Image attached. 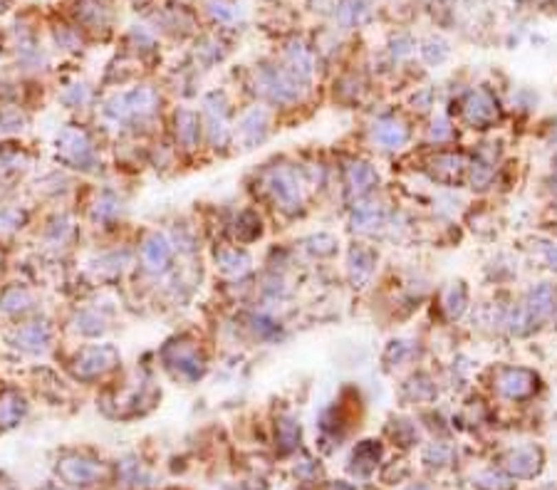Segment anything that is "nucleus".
Here are the masks:
<instances>
[{
  "mask_svg": "<svg viewBox=\"0 0 557 490\" xmlns=\"http://www.w3.org/2000/svg\"><path fill=\"white\" fill-rule=\"evenodd\" d=\"M552 310H555V292H552V287L540 285L538 290L530 292L525 307H523V310L518 312V317L513 320V329L520 332V324L530 327V324L543 322V320H547V317L552 315Z\"/></svg>",
  "mask_w": 557,
  "mask_h": 490,
  "instance_id": "f257e3e1",
  "label": "nucleus"
},
{
  "mask_svg": "<svg viewBox=\"0 0 557 490\" xmlns=\"http://www.w3.org/2000/svg\"><path fill=\"white\" fill-rule=\"evenodd\" d=\"M260 89L272 102H292L300 94V77H295L287 69H263Z\"/></svg>",
  "mask_w": 557,
  "mask_h": 490,
  "instance_id": "f03ea898",
  "label": "nucleus"
},
{
  "mask_svg": "<svg viewBox=\"0 0 557 490\" xmlns=\"http://www.w3.org/2000/svg\"><path fill=\"white\" fill-rule=\"evenodd\" d=\"M543 465V453L535 446H520L505 456V468L513 473L515 478H532L540 473Z\"/></svg>",
  "mask_w": 557,
  "mask_h": 490,
  "instance_id": "7ed1b4c3",
  "label": "nucleus"
},
{
  "mask_svg": "<svg viewBox=\"0 0 557 490\" xmlns=\"http://www.w3.org/2000/svg\"><path fill=\"white\" fill-rule=\"evenodd\" d=\"M270 191L275 193V199L285 205V208H297L303 203V188L300 181L292 171H272L270 176Z\"/></svg>",
  "mask_w": 557,
  "mask_h": 490,
  "instance_id": "20e7f679",
  "label": "nucleus"
},
{
  "mask_svg": "<svg viewBox=\"0 0 557 490\" xmlns=\"http://www.w3.org/2000/svg\"><path fill=\"white\" fill-rule=\"evenodd\" d=\"M466 119H468L470 124H476V126L493 124L495 119H498V107H495V100L490 97L488 92H483V89L473 92L468 97V102H466Z\"/></svg>",
  "mask_w": 557,
  "mask_h": 490,
  "instance_id": "39448f33",
  "label": "nucleus"
},
{
  "mask_svg": "<svg viewBox=\"0 0 557 490\" xmlns=\"http://www.w3.org/2000/svg\"><path fill=\"white\" fill-rule=\"evenodd\" d=\"M60 476L72 485H87V483H94L99 480L102 476V468H99L94 460H87V458H65L60 463Z\"/></svg>",
  "mask_w": 557,
  "mask_h": 490,
  "instance_id": "423d86ee",
  "label": "nucleus"
},
{
  "mask_svg": "<svg viewBox=\"0 0 557 490\" xmlns=\"http://www.w3.org/2000/svg\"><path fill=\"white\" fill-rule=\"evenodd\" d=\"M156 107V94L154 89H136V92L131 94H124L122 100L114 102V107H111L109 112H114L117 117H129V114H149L154 112Z\"/></svg>",
  "mask_w": 557,
  "mask_h": 490,
  "instance_id": "0eeeda50",
  "label": "nucleus"
},
{
  "mask_svg": "<svg viewBox=\"0 0 557 490\" xmlns=\"http://www.w3.org/2000/svg\"><path fill=\"white\" fill-rule=\"evenodd\" d=\"M535 389V374L525 369H507L501 377V391L510 399H523Z\"/></svg>",
  "mask_w": 557,
  "mask_h": 490,
  "instance_id": "6e6552de",
  "label": "nucleus"
},
{
  "mask_svg": "<svg viewBox=\"0 0 557 490\" xmlns=\"http://www.w3.org/2000/svg\"><path fill=\"white\" fill-rule=\"evenodd\" d=\"M374 142L382 144L384 149H399L404 146L408 139V129L402 124V122H394V119H386V122H379L374 124V131H371Z\"/></svg>",
  "mask_w": 557,
  "mask_h": 490,
  "instance_id": "1a4fd4ad",
  "label": "nucleus"
},
{
  "mask_svg": "<svg viewBox=\"0 0 557 490\" xmlns=\"http://www.w3.org/2000/svg\"><path fill=\"white\" fill-rule=\"evenodd\" d=\"M377 181H379L377 171L364 162H354L352 166L347 168V183H349V191H352L354 196L369 193L371 188L377 186Z\"/></svg>",
  "mask_w": 557,
  "mask_h": 490,
  "instance_id": "9d476101",
  "label": "nucleus"
},
{
  "mask_svg": "<svg viewBox=\"0 0 557 490\" xmlns=\"http://www.w3.org/2000/svg\"><path fill=\"white\" fill-rule=\"evenodd\" d=\"M60 151L65 159H69L72 164H87L92 162V149L82 134L77 131H65L60 139Z\"/></svg>",
  "mask_w": 557,
  "mask_h": 490,
  "instance_id": "9b49d317",
  "label": "nucleus"
},
{
  "mask_svg": "<svg viewBox=\"0 0 557 490\" xmlns=\"http://www.w3.org/2000/svg\"><path fill=\"white\" fill-rule=\"evenodd\" d=\"M384 223V208L379 203H362L352 213V228L359 233H371L382 228Z\"/></svg>",
  "mask_w": 557,
  "mask_h": 490,
  "instance_id": "f8f14e48",
  "label": "nucleus"
},
{
  "mask_svg": "<svg viewBox=\"0 0 557 490\" xmlns=\"http://www.w3.org/2000/svg\"><path fill=\"white\" fill-rule=\"evenodd\" d=\"M206 119H208V137L213 144H226L228 139V124H226V107L218 102L216 97H210L206 102Z\"/></svg>",
  "mask_w": 557,
  "mask_h": 490,
  "instance_id": "ddd939ff",
  "label": "nucleus"
},
{
  "mask_svg": "<svg viewBox=\"0 0 557 490\" xmlns=\"http://www.w3.org/2000/svg\"><path fill=\"white\" fill-rule=\"evenodd\" d=\"M142 255H144V265H146L149 270L161 273V270H166V265H168L171 248H168V243L164 241L161 236H154V238H149V241H146Z\"/></svg>",
  "mask_w": 557,
  "mask_h": 490,
  "instance_id": "4468645a",
  "label": "nucleus"
},
{
  "mask_svg": "<svg viewBox=\"0 0 557 490\" xmlns=\"http://www.w3.org/2000/svg\"><path fill=\"white\" fill-rule=\"evenodd\" d=\"M114 361V352L109 347H102V349H87L82 354V359L77 361V372L82 377H92V374L105 372L107 366H111Z\"/></svg>",
  "mask_w": 557,
  "mask_h": 490,
  "instance_id": "2eb2a0df",
  "label": "nucleus"
},
{
  "mask_svg": "<svg viewBox=\"0 0 557 490\" xmlns=\"http://www.w3.org/2000/svg\"><path fill=\"white\" fill-rule=\"evenodd\" d=\"M374 273V253L367 248H354L349 253V278L354 285H364Z\"/></svg>",
  "mask_w": 557,
  "mask_h": 490,
  "instance_id": "dca6fc26",
  "label": "nucleus"
},
{
  "mask_svg": "<svg viewBox=\"0 0 557 490\" xmlns=\"http://www.w3.org/2000/svg\"><path fill=\"white\" fill-rule=\"evenodd\" d=\"M265 126H267V114L263 109H250L241 122V134L248 144H255L265 137Z\"/></svg>",
  "mask_w": 557,
  "mask_h": 490,
  "instance_id": "f3484780",
  "label": "nucleus"
},
{
  "mask_svg": "<svg viewBox=\"0 0 557 490\" xmlns=\"http://www.w3.org/2000/svg\"><path fill=\"white\" fill-rule=\"evenodd\" d=\"M379 456H382V448L374 443V441H364L359 443L352 453V471L357 473H369L374 465H377Z\"/></svg>",
  "mask_w": 557,
  "mask_h": 490,
  "instance_id": "a211bd4d",
  "label": "nucleus"
},
{
  "mask_svg": "<svg viewBox=\"0 0 557 490\" xmlns=\"http://www.w3.org/2000/svg\"><path fill=\"white\" fill-rule=\"evenodd\" d=\"M369 15V8H367L364 0H345L337 10V18H340L342 25H359L362 20Z\"/></svg>",
  "mask_w": 557,
  "mask_h": 490,
  "instance_id": "6ab92c4d",
  "label": "nucleus"
},
{
  "mask_svg": "<svg viewBox=\"0 0 557 490\" xmlns=\"http://www.w3.org/2000/svg\"><path fill=\"white\" fill-rule=\"evenodd\" d=\"M433 171L446 181L458 179V174L463 171V159L456 154H441L433 159Z\"/></svg>",
  "mask_w": 557,
  "mask_h": 490,
  "instance_id": "aec40b11",
  "label": "nucleus"
},
{
  "mask_svg": "<svg viewBox=\"0 0 557 490\" xmlns=\"http://www.w3.org/2000/svg\"><path fill=\"white\" fill-rule=\"evenodd\" d=\"M290 63H292V75L300 80H307L312 75V55L305 50L303 45H292L290 47Z\"/></svg>",
  "mask_w": 557,
  "mask_h": 490,
  "instance_id": "412c9836",
  "label": "nucleus"
},
{
  "mask_svg": "<svg viewBox=\"0 0 557 490\" xmlns=\"http://www.w3.org/2000/svg\"><path fill=\"white\" fill-rule=\"evenodd\" d=\"M218 263H221L223 273H228V275H243L248 273V267H250V258H248L245 253H238V250L223 253L221 258H218Z\"/></svg>",
  "mask_w": 557,
  "mask_h": 490,
  "instance_id": "4be33fe9",
  "label": "nucleus"
},
{
  "mask_svg": "<svg viewBox=\"0 0 557 490\" xmlns=\"http://www.w3.org/2000/svg\"><path fill=\"white\" fill-rule=\"evenodd\" d=\"M20 416H23V401L15 394H8V397L0 399V423L3 426H12Z\"/></svg>",
  "mask_w": 557,
  "mask_h": 490,
  "instance_id": "5701e85b",
  "label": "nucleus"
},
{
  "mask_svg": "<svg viewBox=\"0 0 557 490\" xmlns=\"http://www.w3.org/2000/svg\"><path fill=\"white\" fill-rule=\"evenodd\" d=\"M176 124H179V139L186 144V146H193L198 139V119L193 117L191 112H181L176 117Z\"/></svg>",
  "mask_w": 557,
  "mask_h": 490,
  "instance_id": "b1692460",
  "label": "nucleus"
},
{
  "mask_svg": "<svg viewBox=\"0 0 557 490\" xmlns=\"http://www.w3.org/2000/svg\"><path fill=\"white\" fill-rule=\"evenodd\" d=\"M444 302H446V312H448V317H461L466 310V290L461 285L448 287Z\"/></svg>",
  "mask_w": 557,
  "mask_h": 490,
  "instance_id": "393cba45",
  "label": "nucleus"
},
{
  "mask_svg": "<svg viewBox=\"0 0 557 490\" xmlns=\"http://www.w3.org/2000/svg\"><path fill=\"white\" fill-rule=\"evenodd\" d=\"M176 366H179L181 372H186L188 377H198V372H201V361H198V357L191 352V349H176Z\"/></svg>",
  "mask_w": 557,
  "mask_h": 490,
  "instance_id": "a878e982",
  "label": "nucleus"
},
{
  "mask_svg": "<svg viewBox=\"0 0 557 490\" xmlns=\"http://www.w3.org/2000/svg\"><path fill=\"white\" fill-rule=\"evenodd\" d=\"M476 488L478 490H510V483H507V478H503L501 473L488 471L476 478Z\"/></svg>",
  "mask_w": 557,
  "mask_h": 490,
  "instance_id": "bb28decb",
  "label": "nucleus"
},
{
  "mask_svg": "<svg viewBox=\"0 0 557 490\" xmlns=\"http://www.w3.org/2000/svg\"><path fill=\"white\" fill-rule=\"evenodd\" d=\"M300 438V426L295 421H283L280 423V443H283L285 451H290L292 446Z\"/></svg>",
  "mask_w": 557,
  "mask_h": 490,
  "instance_id": "cd10ccee",
  "label": "nucleus"
},
{
  "mask_svg": "<svg viewBox=\"0 0 557 490\" xmlns=\"http://www.w3.org/2000/svg\"><path fill=\"white\" fill-rule=\"evenodd\" d=\"M424 460H426L428 465H446L448 460H451V448L436 443V446H431L426 453H424Z\"/></svg>",
  "mask_w": 557,
  "mask_h": 490,
  "instance_id": "c85d7f7f",
  "label": "nucleus"
},
{
  "mask_svg": "<svg viewBox=\"0 0 557 490\" xmlns=\"http://www.w3.org/2000/svg\"><path fill=\"white\" fill-rule=\"evenodd\" d=\"M490 176H493V168H490L488 164L476 162L473 164V168H470V179H473L476 186H485V183L490 181Z\"/></svg>",
  "mask_w": 557,
  "mask_h": 490,
  "instance_id": "c756f323",
  "label": "nucleus"
},
{
  "mask_svg": "<svg viewBox=\"0 0 557 490\" xmlns=\"http://www.w3.org/2000/svg\"><path fill=\"white\" fill-rule=\"evenodd\" d=\"M448 137H451V126H448V122H446V119L433 122V129H431L433 142H444V139H448Z\"/></svg>",
  "mask_w": 557,
  "mask_h": 490,
  "instance_id": "7c9ffc66",
  "label": "nucleus"
},
{
  "mask_svg": "<svg viewBox=\"0 0 557 490\" xmlns=\"http://www.w3.org/2000/svg\"><path fill=\"white\" fill-rule=\"evenodd\" d=\"M327 490H354V488L349 483H345V480H337V483H332Z\"/></svg>",
  "mask_w": 557,
  "mask_h": 490,
  "instance_id": "2f4dec72",
  "label": "nucleus"
},
{
  "mask_svg": "<svg viewBox=\"0 0 557 490\" xmlns=\"http://www.w3.org/2000/svg\"><path fill=\"white\" fill-rule=\"evenodd\" d=\"M555 171H557V156H555Z\"/></svg>",
  "mask_w": 557,
  "mask_h": 490,
  "instance_id": "473e14b6",
  "label": "nucleus"
}]
</instances>
